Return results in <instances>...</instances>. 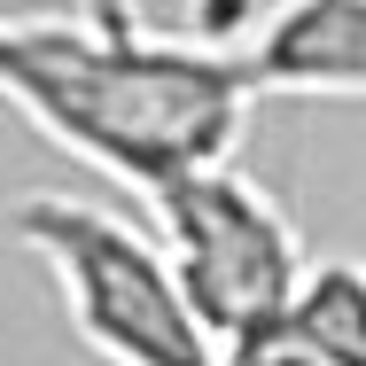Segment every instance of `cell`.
<instances>
[{
  "mask_svg": "<svg viewBox=\"0 0 366 366\" xmlns=\"http://www.w3.org/2000/svg\"><path fill=\"white\" fill-rule=\"evenodd\" d=\"M281 327H289L296 343L343 359V366H366V265H351V257L312 265Z\"/></svg>",
  "mask_w": 366,
  "mask_h": 366,
  "instance_id": "5b68a950",
  "label": "cell"
},
{
  "mask_svg": "<svg viewBox=\"0 0 366 366\" xmlns=\"http://www.w3.org/2000/svg\"><path fill=\"white\" fill-rule=\"evenodd\" d=\"M234 366H343V359H327V351H312V343H296L289 327H273L265 343H249Z\"/></svg>",
  "mask_w": 366,
  "mask_h": 366,
  "instance_id": "8992f818",
  "label": "cell"
},
{
  "mask_svg": "<svg viewBox=\"0 0 366 366\" xmlns=\"http://www.w3.org/2000/svg\"><path fill=\"white\" fill-rule=\"evenodd\" d=\"M242 71L257 94L366 102V0H281L242 31Z\"/></svg>",
  "mask_w": 366,
  "mask_h": 366,
  "instance_id": "277c9868",
  "label": "cell"
},
{
  "mask_svg": "<svg viewBox=\"0 0 366 366\" xmlns=\"http://www.w3.org/2000/svg\"><path fill=\"white\" fill-rule=\"evenodd\" d=\"M0 102L78 164L156 195L187 172L234 164L257 86L242 71V47H219L203 31L172 39L63 8L0 16Z\"/></svg>",
  "mask_w": 366,
  "mask_h": 366,
  "instance_id": "6da1fadb",
  "label": "cell"
},
{
  "mask_svg": "<svg viewBox=\"0 0 366 366\" xmlns=\"http://www.w3.org/2000/svg\"><path fill=\"white\" fill-rule=\"evenodd\" d=\"M8 234L55 273L63 312H71V335L109 366H234L219 351V335L203 327L195 296L179 281L172 249L156 226H133L86 195L63 187H39V195H16Z\"/></svg>",
  "mask_w": 366,
  "mask_h": 366,
  "instance_id": "7a4b0ae2",
  "label": "cell"
},
{
  "mask_svg": "<svg viewBox=\"0 0 366 366\" xmlns=\"http://www.w3.org/2000/svg\"><path fill=\"white\" fill-rule=\"evenodd\" d=\"M148 226L164 234L179 281L195 296L203 327L219 335L226 359H242L249 343H265L281 320H289L296 289L312 273L304 242H296L289 211L234 164H211V172H187L172 187L141 195Z\"/></svg>",
  "mask_w": 366,
  "mask_h": 366,
  "instance_id": "3957f363",
  "label": "cell"
}]
</instances>
